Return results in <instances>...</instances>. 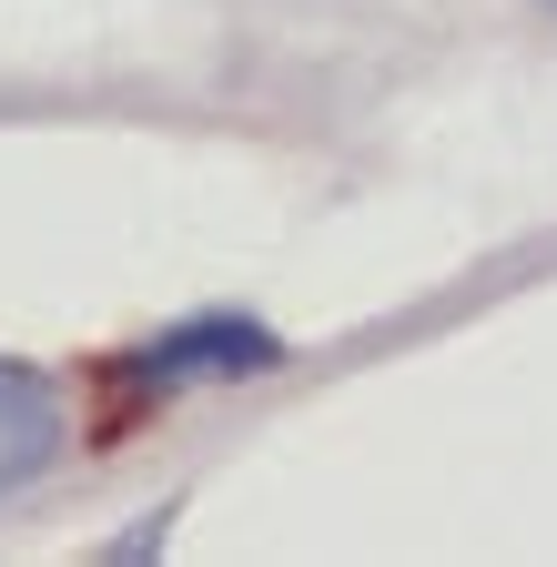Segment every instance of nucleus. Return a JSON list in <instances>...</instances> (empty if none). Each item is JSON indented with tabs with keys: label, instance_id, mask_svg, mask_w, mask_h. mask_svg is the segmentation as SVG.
Returning <instances> with one entry per match:
<instances>
[{
	"label": "nucleus",
	"instance_id": "f257e3e1",
	"mask_svg": "<svg viewBox=\"0 0 557 567\" xmlns=\"http://www.w3.org/2000/svg\"><path fill=\"white\" fill-rule=\"evenodd\" d=\"M61 446H72V415H61L51 375H31V365L0 354V496L41 486V476L61 466Z\"/></svg>",
	"mask_w": 557,
	"mask_h": 567
},
{
	"label": "nucleus",
	"instance_id": "f03ea898",
	"mask_svg": "<svg viewBox=\"0 0 557 567\" xmlns=\"http://www.w3.org/2000/svg\"><path fill=\"white\" fill-rule=\"evenodd\" d=\"M254 365H274V334H254V324H234V315H203V324L143 344V375H153V385H173V375H254Z\"/></svg>",
	"mask_w": 557,
	"mask_h": 567
}]
</instances>
